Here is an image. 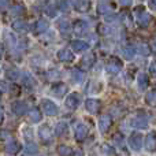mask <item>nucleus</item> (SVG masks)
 <instances>
[{"label":"nucleus","mask_w":156,"mask_h":156,"mask_svg":"<svg viewBox=\"0 0 156 156\" xmlns=\"http://www.w3.org/2000/svg\"><path fill=\"white\" fill-rule=\"evenodd\" d=\"M108 10H110V7H108L105 3H99V4H97V11H99L100 14L108 12Z\"/></svg>","instance_id":"33"},{"label":"nucleus","mask_w":156,"mask_h":156,"mask_svg":"<svg viewBox=\"0 0 156 156\" xmlns=\"http://www.w3.org/2000/svg\"><path fill=\"white\" fill-rule=\"evenodd\" d=\"M134 15H136L137 23L143 27H147L149 25V22H151V15L147 12L143 5H138V7L134 8Z\"/></svg>","instance_id":"1"},{"label":"nucleus","mask_w":156,"mask_h":156,"mask_svg":"<svg viewBox=\"0 0 156 156\" xmlns=\"http://www.w3.org/2000/svg\"><path fill=\"white\" fill-rule=\"evenodd\" d=\"M2 7H3V8L5 7V0H2Z\"/></svg>","instance_id":"44"},{"label":"nucleus","mask_w":156,"mask_h":156,"mask_svg":"<svg viewBox=\"0 0 156 156\" xmlns=\"http://www.w3.org/2000/svg\"><path fill=\"white\" fill-rule=\"evenodd\" d=\"M140 54L144 55V56H147V55L151 54V49H149L148 44H141V45H140Z\"/></svg>","instance_id":"32"},{"label":"nucleus","mask_w":156,"mask_h":156,"mask_svg":"<svg viewBox=\"0 0 156 156\" xmlns=\"http://www.w3.org/2000/svg\"><path fill=\"white\" fill-rule=\"evenodd\" d=\"M111 125H112V118L108 114H103L99 118V129L101 133H107L110 130Z\"/></svg>","instance_id":"5"},{"label":"nucleus","mask_w":156,"mask_h":156,"mask_svg":"<svg viewBox=\"0 0 156 156\" xmlns=\"http://www.w3.org/2000/svg\"><path fill=\"white\" fill-rule=\"evenodd\" d=\"M88 136V127L83 123H77L76 127H74V137H76L77 141H83Z\"/></svg>","instance_id":"6"},{"label":"nucleus","mask_w":156,"mask_h":156,"mask_svg":"<svg viewBox=\"0 0 156 156\" xmlns=\"http://www.w3.org/2000/svg\"><path fill=\"white\" fill-rule=\"evenodd\" d=\"M11 110H12V112L15 114V115L22 116L27 112V104L25 101H15L11 105Z\"/></svg>","instance_id":"8"},{"label":"nucleus","mask_w":156,"mask_h":156,"mask_svg":"<svg viewBox=\"0 0 156 156\" xmlns=\"http://www.w3.org/2000/svg\"><path fill=\"white\" fill-rule=\"evenodd\" d=\"M122 67H123V63H122V60L118 59V58H115V56H111L110 59H108L107 65H105V70H107L110 74L119 73Z\"/></svg>","instance_id":"2"},{"label":"nucleus","mask_w":156,"mask_h":156,"mask_svg":"<svg viewBox=\"0 0 156 156\" xmlns=\"http://www.w3.org/2000/svg\"><path fill=\"white\" fill-rule=\"evenodd\" d=\"M12 29L15 30V32H18V33H26L27 30H29V25H27L25 21L18 19V21H15L12 23Z\"/></svg>","instance_id":"17"},{"label":"nucleus","mask_w":156,"mask_h":156,"mask_svg":"<svg viewBox=\"0 0 156 156\" xmlns=\"http://www.w3.org/2000/svg\"><path fill=\"white\" fill-rule=\"evenodd\" d=\"M66 89H67V86H66L65 83H62V82H56V83L52 85V92H54L55 94H58V96H60V94L65 93Z\"/></svg>","instance_id":"23"},{"label":"nucleus","mask_w":156,"mask_h":156,"mask_svg":"<svg viewBox=\"0 0 156 156\" xmlns=\"http://www.w3.org/2000/svg\"><path fill=\"white\" fill-rule=\"evenodd\" d=\"M148 4H149V7H151L152 10H156V0H149Z\"/></svg>","instance_id":"43"},{"label":"nucleus","mask_w":156,"mask_h":156,"mask_svg":"<svg viewBox=\"0 0 156 156\" xmlns=\"http://www.w3.org/2000/svg\"><path fill=\"white\" fill-rule=\"evenodd\" d=\"M71 76H73V80L76 81V82H81V81H83V74L81 73L80 70H76V69H74Z\"/></svg>","instance_id":"29"},{"label":"nucleus","mask_w":156,"mask_h":156,"mask_svg":"<svg viewBox=\"0 0 156 156\" xmlns=\"http://www.w3.org/2000/svg\"><path fill=\"white\" fill-rule=\"evenodd\" d=\"M74 32H76V34L78 36H82L83 33H86V30H88V23H86L85 21H76L74 22V26H73Z\"/></svg>","instance_id":"14"},{"label":"nucleus","mask_w":156,"mask_h":156,"mask_svg":"<svg viewBox=\"0 0 156 156\" xmlns=\"http://www.w3.org/2000/svg\"><path fill=\"white\" fill-rule=\"evenodd\" d=\"M127 143H129V147L133 151H140L141 147H143V136H141V133H133V134H130Z\"/></svg>","instance_id":"4"},{"label":"nucleus","mask_w":156,"mask_h":156,"mask_svg":"<svg viewBox=\"0 0 156 156\" xmlns=\"http://www.w3.org/2000/svg\"><path fill=\"white\" fill-rule=\"evenodd\" d=\"M29 118L32 122H40L41 121V112L38 108H33L29 114Z\"/></svg>","instance_id":"26"},{"label":"nucleus","mask_w":156,"mask_h":156,"mask_svg":"<svg viewBox=\"0 0 156 156\" xmlns=\"http://www.w3.org/2000/svg\"><path fill=\"white\" fill-rule=\"evenodd\" d=\"M7 76H8V78H10V80L16 81L19 77H21V73H19L18 70H10V71L7 73Z\"/></svg>","instance_id":"31"},{"label":"nucleus","mask_w":156,"mask_h":156,"mask_svg":"<svg viewBox=\"0 0 156 156\" xmlns=\"http://www.w3.org/2000/svg\"><path fill=\"white\" fill-rule=\"evenodd\" d=\"M74 8L78 12H86L90 8V0H76Z\"/></svg>","instance_id":"13"},{"label":"nucleus","mask_w":156,"mask_h":156,"mask_svg":"<svg viewBox=\"0 0 156 156\" xmlns=\"http://www.w3.org/2000/svg\"><path fill=\"white\" fill-rule=\"evenodd\" d=\"M47 29H48V22H47L45 19H38L34 23V26H33V30H34L36 34H41V33L45 32Z\"/></svg>","instance_id":"16"},{"label":"nucleus","mask_w":156,"mask_h":156,"mask_svg":"<svg viewBox=\"0 0 156 156\" xmlns=\"http://www.w3.org/2000/svg\"><path fill=\"white\" fill-rule=\"evenodd\" d=\"M41 108H43V112L47 114V115H56L59 112V108L55 104L54 101L48 99H43L41 100Z\"/></svg>","instance_id":"3"},{"label":"nucleus","mask_w":156,"mask_h":156,"mask_svg":"<svg viewBox=\"0 0 156 156\" xmlns=\"http://www.w3.org/2000/svg\"><path fill=\"white\" fill-rule=\"evenodd\" d=\"M45 12L48 14L49 16H55V15H56V11H55V8H54V4H49V7L45 10Z\"/></svg>","instance_id":"37"},{"label":"nucleus","mask_w":156,"mask_h":156,"mask_svg":"<svg viewBox=\"0 0 156 156\" xmlns=\"http://www.w3.org/2000/svg\"><path fill=\"white\" fill-rule=\"evenodd\" d=\"M58 152H59L60 155H71V154H74V152L71 151L67 145H60L59 148H58Z\"/></svg>","instance_id":"30"},{"label":"nucleus","mask_w":156,"mask_h":156,"mask_svg":"<svg viewBox=\"0 0 156 156\" xmlns=\"http://www.w3.org/2000/svg\"><path fill=\"white\" fill-rule=\"evenodd\" d=\"M40 137L41 140L44 141V143H49L52 138V130L49 129L47 125H43V126L40 127Z\"/></svg>","instance_id":"15"},{"label":"nucleus","mask_w":156,"mask_h":156,"mask_svg":"<svg viewBox=\"0 0 156 156\" xmlns=\"http://www.w3.org/2000/svg\"><path fill=\"white\" fill-rule=\"evenodd\" d=\"M122 55H123L125 59L132 60L136 55V49L133 48V47H125V48L122 49Z\"/></svg>","instance_id":"24"},{"label":"nucleus","mask_w":156,"mask_h":156,"mask_svg":"<svg viewBox=\"0 0 156 156\" xmlns=\"http://www.w3.org/2000/svg\"><path fill=\"white\" fill-rule=\"evenodd\" d=\"M19 149H21V145H19L18 141L15 140H11L10 143H8L7 148H5V154H10V155H15L19 152Z\"/></svg>","instance_id":"18"},{"label":"nucleus","mask_w":156,"mask_h":156,"mask_svg":"<svg viewBox=\"0 0 156 156\" xmlns=\"http://www.w3.org/2000/svg\"><path fill=\"white\" fill-rule=\"evenodd\" d=\"M59 7H60V10H62V11H66V10H67V3H66V2H60Z\"/></svg>","instance_id":"42"},{"label":"nucleus","mask_w":156,"mask_h":156,"mask_svg":"<svg viewBox=\"0 0 156 156\" xmlns=\"http://www.w3.org/2000/svg\"><path fill=\"white\" fill-rule=\"evenodd\" d=\"M145 148L149 152L156 151V132H151L145 138Z\"/></svg>","instance_id":"11"},{"label":"nucleus","mask_w":156,"mask_h":156,"mask_svg":"<svg viewBox=\"0 0 156 156\" xmlns=\"http://www.w3.org/2000/svg\"><path fill=\"white\" fill-rule=\"evenodd\" d=\"M59 30L63 34H69L70 33V23L67 21H60L59 22Z\"/></svg>","instance_id":"27"},{"label":"nucleus","mask_w":156,"mask_h":156,"mask_svg":"<svg viewBox=\"0 0 156 156\" xmlns=\"http://www.w3.org/2000/svg\"><path fill=\"white\" fill-rule=\"evenodd\" d=\"M94 63V55L93 54H88L86 56H83L82 58V60H81V67H83V69H90L92 67V65Z\"/></svg>","instance_id":"19"},{"label":"nucleus","mask_w":156,"mask_h":156,"mask_svg":"<svg viewBox=\"0 0 156 156\" xmlns=\"http://www.w3.org/2000/svg\"><path fill=\"white\" fill-rule=\"evenodd\" d=\"M81 103V97L78 93H70L67 97H66V105L71 110H76V108L80 105Z\"/></svg>","instance_id":"9"},{"label":"nucleus","mask_w":156,"mask_h":156,"mask_svg":"<svg viewBox=\"0 0 156 156\" xmlns=\"http://www.w3.org/2000/svg\"><path fill=\"white\" fill-rule=\"evenodd\" d=\"M58 59H60L62 62H73L74 60V55L70 49L63 48L58 51Z\"/></svg>","instance_id":"12"},{"label":"nucleus","mask_w":156,"mask_h":156,"mask_svg":"<svg viewBox=\"0 0 156 156\" xmlns=\"http://www.w3.org/2000/svg\"><path fill=\"white\" fill-rule=\"evenodd\" d=\"M104 19H105V21H107V22H112V21H115V19H116V15H115V14H108V12H105L104 14Z\"/></svg>","instance_id":"36"},{"label":"nucleus","mask_w":156,"mask_h":156,"mask_svg":"<svg viewBox=\"0 0 156 156\" xmlns=\"http://www.w3.org/2000/svg\"><path fill=\"white\" fill-rule=\"evenodd\" d=\"M85 108L89 114H97L101 110V101L96 99H88L85 101Z\"/></svg>","instance_id":"7"},{"label":"nucleus","mask_w":156,"mask_h":156,"mask_svg":"<svg viewBox=\"0 0 156 156\" xmlns=\"http://www.w3.org/2000/svg\"><path fill=\"white\" fill-rule=\"evenodd\" d=\"M25 85H26L27 88H30V86H34V82H33V78L26 77V80H25Z\"/></svg>","instance_id":"38"},{"label":"nucleus","mask_w":156,"mask_h":156,"mask_svg":"<svg viewBox=\"0 0 156 156\" xmlns=\"http://www.w3.org/2000/svg\"><path fill=\"white\" fill-rule=\"evenodd\" d=\"M67 129H69V126H67L66 122H59V123L55 126V134L56 136H63V134L67 133Z\"/></svg>","instance_id":"22"},{"label":"nucleus","mask_w":156,"mask_h":156,"mask_svg":"<svg viewBox=\"0 0 156 156\" xmlns=\"http://www.w3.org/2000/svg\"><path fill=\"white\" fill-rule=\"evenodd\" d=\"M114 141H115V143H119L122 145V143H123V138H122L121 134H115V136H114Z\"/></svg>","instance_id":"39"},{"label":"nucleus","mask_w":156,"mask_h":156,"mask_svg":"<svg viewBox=\"0 0 156 156\" xmlns=\"http://www.w3.org/2000/svg\"><path fill=\"white\" fill-rule=\"evenodd\" d=\"M103 152H104L105 155H115L116 154L115 149H114L112 147H110V145H103Z\"/></svg>","instance_id":"35"},{"label":"nucleus","mask_w":156,"mask_h":156,"mask_svg":"<svg viewBox=\"0 0 156 156\" xmlns=\"http://www.w3.org/2000/svg\"><path fill=\"white\" fill-rule=\"evenodd\" d=\"M138 88L140 89H147L148 88V85H149V78H148V76H147L145 73H140L138 74Z\"/></svg>","instance_id":"21"},{"label":"nucleus","mask_w":156,"mask_h":156,"mask_svg":"<svg viewBox=\"0 0 156 156\" xmlns=\"http://www.w3.org/2000/svg\"><path fill=\"white\" fill-rule=\"evenodd\" d=\"M11 12H14L15 15H21V14L25 12V7L22 4H14L11 7Z\"/></svg>","instance_id":"28"},{"label":"nucleus","mask_w":156,"mask_h":156,"mask_svg":"<svg viewBox=\"0 0 156 156\" xmlns=\"http://www.w3.org/2000/svg\"><path fill=\"white\" fill-rule=\"evenodd\" d=\"M118 2L121 3L122 5H130V4H132L133 0H118Z\"/></svg>","instance_id":"41"},{"label":"nucleus","mask_w":156,"mask_h":156,"mask_svg":"<svg viewBox=\"0 0 156 156\" xmlns=\"http://www.w3.org/2000/svg\"><path fill=\"white\" fill-rule=\"evenodd\" d=\"M145 101L148 103L149 105H152V107H156V90H152V92H148V93H147Z\"/></svg>","instance_id":"25"},{"label":"nucleus","mask_w":156,"mask_h":156,"mask_svg":"<svg viewBox=\"0 0 156 156\" xmlns=\"http://www.w3.org/2000/svg\"><path fill=\"white\" fill-rule=\"evenodd\" d=\"M25 152H26L27 155H30V154L36 155V154H37V148H36L34 144H29V145L26 147V151H25Z\"/></svg>","instance_id":"34"},{"label":"nucleus","mask_w":156,"mask_h":156,"mask_svg":"<svg viewBox=\"0 0 156 156\" xmlns=\"http://www.w3.org/2000/svg\"><path fill=\"white\" fill-rule=\"evenodd\" d=\"M149 70H151V74L154 77H156V62H154L151 65V67H149Z\"/></svg>","instance_id":"40"},{"label":"nucleus","mask_w":156,"mask_h":156,"mask_svg":"<svg viewBox=\"0 0 156 156\" xmlns=\"http://www.w3.org/2000/svg\"><path fill=\"white\" fill-rule=\"evenodd\" d=\"M130 126L140 127V129H145V127L148 126V122H147V118L144 115H136L134 118L130 119Z\"/></svg>","instance_id":"10"},{"label":"nucleus","mask_w":156,"mask_h":156,"mask_svg":"<svg viewBox=\"0 0 156 156\" xmlns=\"http://www.w3.org/2000/svg\"><path fill=\"white\" fill-rule=\"evenodd\" d=\"M71 48L76 52H82V51H85V49H88V44H86L85 41L74 40V41H71Z\"/></svg>","instance_id":"20"}]
</instances>
